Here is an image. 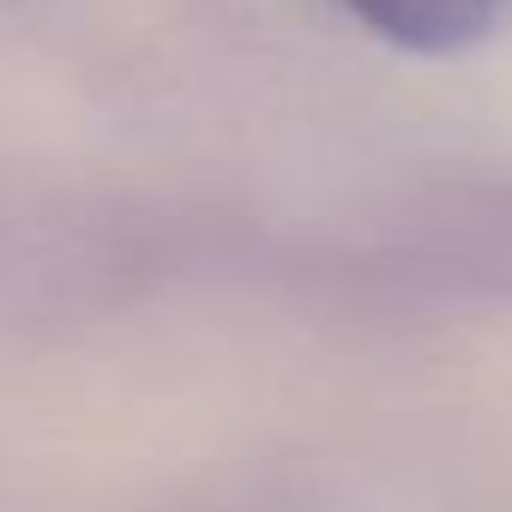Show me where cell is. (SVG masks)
<instances>
[{"mask_svg": "<svg viewBox=\"0 0 512 512\" xmlns=\"http://www.w3.org/2000/svg\"><path fill=\"white\" fill-rule=\"evenodd\" d=\"M338 7L404 55H458L494 31L506 0H338Z\"/></svg>", "mask_w": 512, "mask_h": 512, "instance_id": "1", "label": "cell"}]
</instances>
